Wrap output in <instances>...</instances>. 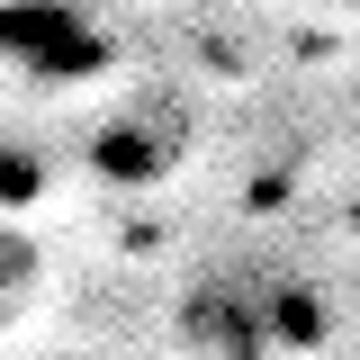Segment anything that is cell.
Listing matches in <instances>:
<instances>
[{
  "mask_svg": "<svg viewBox=\"0 0 360 360\" xmlns=\"http://www.w3.org/2000/svg\"><path fill=\"white\" fill-rule=\"evenodd\" d=\"M99 27H90L72 0H0V63L45 72V82H82L99 72Z\"/></svg>",
  "mask_w": 360,
  "mask_h": 360,
  "instance_id": "cell-1",
  "label": "cell"
}]
</instances>
